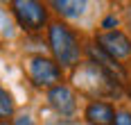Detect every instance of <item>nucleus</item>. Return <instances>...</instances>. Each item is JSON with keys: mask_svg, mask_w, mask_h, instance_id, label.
<instances>
[{"mask_svg": "<svg viewBox=\"0 0 131 125\" xmlns=\"http://www.w3.org/2000/svg\"><path fill=\"white\" fill-rule=\"evenodd\" d=\"M115 125H131V114L124 109L115 111Z\"/></svg>", "mask_w": 131, "mask_h": 125, "instance_id": "10", "label": "nucleus"}, {"mask_svg": "<svg viewBox=\"0 0 131 125\" xmlns=\"http://www.w3.org/2000/svg\"><path fill=\"white\" fill-rule=\"evenodd\" d=\"M113 25H118V18H115L113 14H111V16H106V18H104V23H102V28H104L106 32H111V28H113Z\"/></svg>", "mask_w": 131, "mask_h": 125, "instance_id": "11", "label": "nucleus"}, {"mask_svg": "<svg viewBox=\"0 0 131 125\" xmlns=\"http://www.w3.org/2000/svg\"><path fill=\"white\" fill-rule=\"evenodd\" d=\"M52 7H57V12L68 18H77L86 12V2H79V0H57L52 2Z\"/></svg>", "mask_w": 131, "mask_h": 125, "instance_id": "8", "label": "nucleus"}, {"mask_svg": "<svg viewBox=\"0 0 131 125\" xmlns=\"http://www.w3.org/2000/svg\"><path fill=\"white\" fill-rule=\"evenodd\" d=\"M86 121L91 125H113L115 123V109L108 102L95 100L86 107Z\"/></svg>", "mask_w": 131, "mask_h": 125, "instance_id": "7", "label": "nucleus"}, {"mask_svg": "<svg viewBox=\"0 0 131 125\" xmlns=\"http://www.w3.org/2000/svg\"><path fill=\"white\" fill-rule=\"evenodd\" d=\"M48 100H50L52 109L57 111V114H61V116H72V114L77 111L75 93H72V89L66 86V84H57V86H52L50 93H48Z\"/></svg>", "mask_w": 131, "mask_h": 125, "instance_id": "6", "label": "nucleus"}, {"mask_svg": "<svg viewBox=\"0 0 131 125\" xmlns=\"http://www.w3.org/2000/svg\"><path fill=\"white\" fill-rule=\"evenodd\" d=\"M12 12L18 21V25L27 32H36L45 25L48 21V9L41 5V2H34V0H14L12 2Z\"/></svg>", "mask_w": 131, "mask_h": 125, "instance_id": "3", "label": "nucleus"}, {"mask_svg": "<svg viewBox=\"0 0 131 125\" xmlns=\"http://www.w3.org/2000/svg\"><path fill=\"white\" fill-rule=\"evenodd\" d=\"M0 23H2V14H0Z\"/></svg>", "mask_w": 131, "mask_h": 125, "instance_id": "14", "label": "nucleus"}, {"mask_svg": "<svg viewBox=\"0 0 131 125\" xmlns=\"http://www.w3.org/2000/svg\"><path fill=\"white\" fill-rule=\"evenodd\" d=\"M14 116V100L12 96L0 86V121H7Z\"/></svg>", "mask_w": 131, "mask_h": 125, "instance_id": "9", "label": "nucleus"}, {"mask_svg": "<svg viewBox=\"0 0 131 125\" xmlns=\"http://www.w3.org/2000/svg\"><path fill=\"white\" fill-rule=\"evenodd\" d=\"M97 48L106 52L108 57H113L115 61L118 59H127L131 57V39L120 32V30H111V32H100L97 34Z\"/></svg>", "mask_w": 131, "mask_h": 125, "instance_id": "5", "label": "nucleus"}, {"mask_svg": "<svg viewBox=\"0 0 131 125\" xmlns=\"http://www.w3.org/2000/svg\"><path fill=\"white\" fill-rule=\"evenodd\" d=\"M27 75L36 86H57L61 82V68L59 64L48 57H29L27 61Z\"/></svg>", "mask_w": 131, "mask_h": 125, "instance_id": "4", "label": "nucleus"}, {"mask_svg": "<svg viewBox=\"0 0 131 125\" xmlns=\"http://www.w3.org/2000/svg\"><path fill=\"white\" fill-rule=\"evenodd\" d=\"M127 21H129V25H131V9L127 12Z\"/></svg>", "mask_w": 131, "mask_h": 125, "instance_id": "13", "label": "nucleus"}, {"mask_svg": "<svg viewBox=\"0 0 131 125\" xmlns=\"http://www.w3.org/2000/svg\"><path fill=\"white\" fill-rule=\"evenodd\" d=\"M14 125H36L34 123V118H32V116H18V118H16V121H14Z\"/></svg>", "mask_w": 131, "mask_h": 125, "instance_id": "12", "label": "nucleus"}, {"mask_svg": "<svg viewBox=\"0 0 131 125\" xmlns=\"http://www.w3.org/2000/svg\"><path fill=\"white\" fill-rule=\"evenodd\" d=\"M50 37V50H52L57 64L61 66H77L79 55H81V46H79L75 32H70V28H66L63 23H52L48 30Z\"/></svg>", "mask_w": 131, "mask_h": 125, "instance_id": "2", "label": "nucleus"}, {"mask_svg": "<svg viewBox=\"0 0 131 125\" xmlns=\"http://www.w3.org/2000/svg\"><path fill=\"white\" fill-rule=\"evenodd\" d=\"M72 84L88 98H113L120 96L122 84L95 61L79 64L72 73Z\"/></svg>", "mask_w": 131, "mask_h": 125, "instance_id": "1", "label": "nucleus"}]
</instances>
